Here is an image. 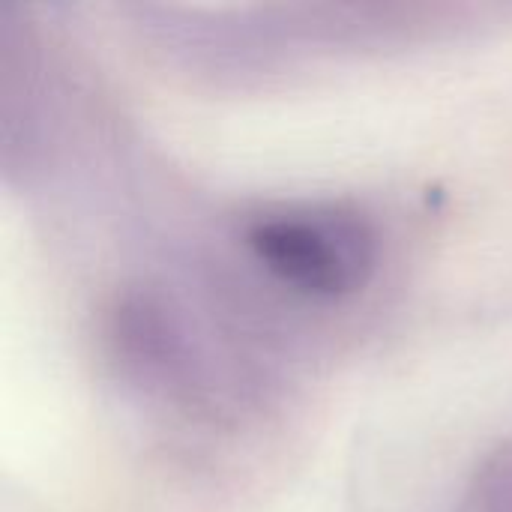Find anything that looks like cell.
Returning a JSON list of instances; mask_svg holds the SVG:
<instances>
[{
    "label": "cell",
    "instance_id": "cell-1",
    "mask_svg": "<svg viewBox=\"0 0 512 512\" xmlns=\"http://www.w3.org/2000/svg\"><path fill=\"white\" fill-rule=\"evenodd\" d=\"M249 246L270 273L315 297L354 291L372 264L369 228L342 213L261 219L249 231Z\"/></svg>",
    "mask_w": 512,
    "mask_h": 512
},
{
    "label": "cell",
    "instance_id": "cell-2",
    "mask_svg": "<svg viewBox=\"0 0 512 512\" xmlns=\"http://www.w3.org/2000/svg\"><path fill=\"white\" fill-rule=\"evenodd\" d=\"M489 512H512V456H498L486 471Z\"/></svg>",
    "mask_w": 512,
    "mask_h": 512
}]
</instances>
